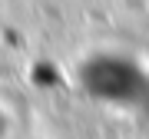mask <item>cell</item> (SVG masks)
I'll use <instances>...</instances> for the list:
<instances>
[{
	"label": "cell",
	"instance_id": "6da1fadb",
	"mask_svg": "<svg viewBox=\"0 0 149 139\" xmlns=\"http://www.w3.org/2000/svg\"><path fill=\"white\" fill-rule=\"evenodd\" d=\"M80 86L93 99L113 106H143L149 96V80L136 63L123 56H93L80 70Z\"/></svg>",
	"mask_w": 149,
	"mask_h": 139
}]
</instances>
